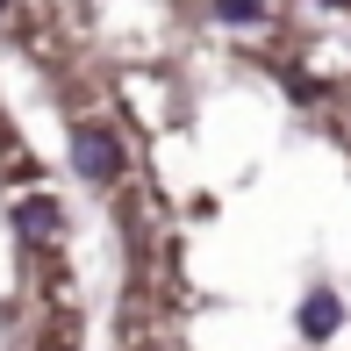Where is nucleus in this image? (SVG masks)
<instances>
[{"label": "nucleus", "mask_w": 351, "mask_h": 351, "mask_svg": "<svg viewBox=\"0 0 351 351\" xmlns=\"http://www.w3.org/2000/svg\"><path fill=\"white\" fill-rule=\"evenodd\" d=\"M65 151H72L79 180H93V186H115L122 172H130V151H122V136L108 130V122H72V130H65Z\"/></svg>", "instance_id": "1"}, {"label": "nucleus", "mask_w": 351, "mask_h": 351, "mask_svg": "<svg viewBox=\"0 0 351 351\" xmlns=\"http://www.w3.org/2000/svg\"><path fill=\"white\" fill-rule=\"evenodd\" d=\"M8 215H14V237H22L29 251H58L65 244V208H58L51 194H22Z\"/></svg>", "instance_id": "2"}, {"label": "nucleus", "mask_w": 351, "mask_h": 351, "mask_svg": "<svg viewBox=\"0 0 351 351\" xmlns=\"http://www.w3.org/2000/svg\"><path fill=\"white\" fill-rule=\"evenodd\" d=\"M215 14H222V22H237V29H265V22H273L265 0H215Z\"/></svg>", "instance_id": "3"}, {"label": "nucleus", "mask_w": 351, "mask_h": 351, "mask_svg": "<svg viewBox=\"0 0 351 351\" xmlns=\"http://www.w3.org/2000/svg\"><path fill=\"white\" fill-rule=\"evenodd\" d=\"M301 323H308V330H330V323H337V294H308V301H301Z\"/></svg>", "instance_id": "4"}, {"label": "nucleus", "mask_w": 351, "mask_h": 351, "mask_svg": "<svg viewBox=\"0 0 351 351\" xmlns=\"http://www.w3.org/2000/svg\"><path fill=\"white\" fill-rule=\"evenodd\" d=\"M8 14H14V0H0V22H8Z\"/></svg>", "instance_id": "5"}, {"label": "nucleus", "mask_w": 351, "mask_h": 351, "mask_svg": "<svg viewBox=\"0 0 351 351\" xmlns=\"http://www.w3.org/2000/svg\"><path fill=\"white\" fill-rule=\"evenodd\" d=\"M323 8H351V0H323Z\"/></svg>", "instance_id": "6"}]
</instances>
